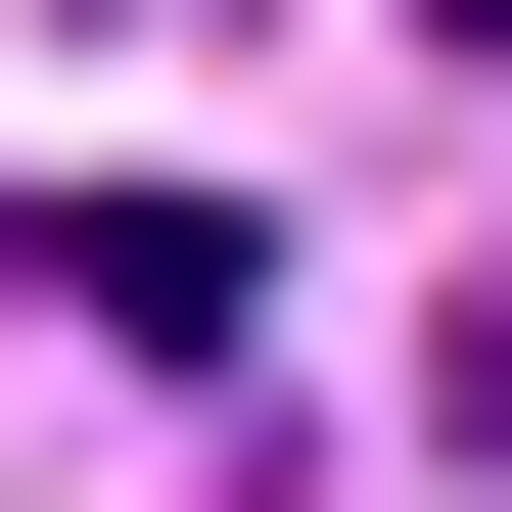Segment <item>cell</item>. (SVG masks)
Segmentation results:
<instances>
[{
	"instance_id": "1",
	"label": "cell",
	"mask_w": 512,
	"mask_h": 512,
	"mask_svg": "<svg viewBox=\"0 0 512 512\" xmlns=\"http://www.w3.org/2000/svg\"><path fill=\"white\" fill-rule=\"evenodd\" d=\"M419 419H466V466H512V233H466V373H419Z\"/></svg>"
},
{
	"instance_id": "2",
	"label": "cell",
	"mask_w": 512,
	"mask_h": 512,
	"mask_svg": "<svg viewBox=\"0 0 512 512\" xmlns=\"http://www.w3.org/2000/svg\"><path fill=\"white\" fill-rule=\"evenodd\" d=\"M419 47H466V94H512V0H419Z\"/></svg>"
}]
</instances>
